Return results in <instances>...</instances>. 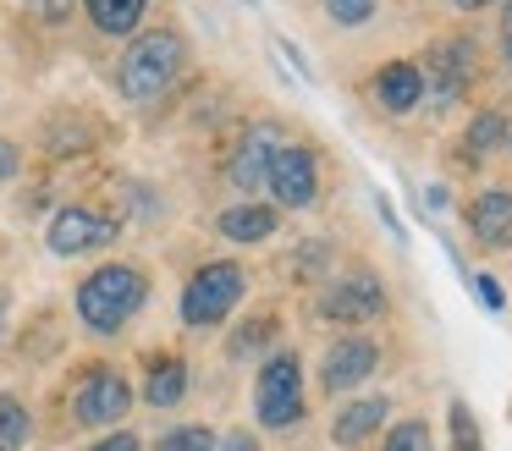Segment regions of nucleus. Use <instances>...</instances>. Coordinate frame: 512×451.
Returning <instances> with one entry per match:
<instances>
[{
    "label": "nucleus",
    "instance_id": "nucleus-1",
    "mask_svg": "<svg viewBox=\"0 0 512 451\" xmlns=\"http://www.w3.org/2000/svg\"><path fill=\"white\" fill-rule=\"evenodd\" d=\"M182 61H188V39H182L177 28H149L127 44L122 66H116V88H122V99H133V105H149V99H160L177 83Z\"/></svg>",
    "mask_w": 512,
    "mask_h": 451
},
{
    "label": "nucleus",
    "instance_id": "nucleus-2",
    "mask_svg": "<svg viewBox=\"0 0 512 451\" xmlns=\"http://www.w3.org/2000/svg\"><path fill=\"white\" fill-rule=\"evenodd\" d=\"M144 303H149V275L138 264H100L78 286V319L94 336H116Z\"/></svg>",
    "mask_w": 512,
    "mask_h": 451
},
{
    "label": "nucleus",
    "instance_id": "nucleus-3",
    "mask_svg": "<svg viewBox=\"0 0 512 451\" xmlns=\"http://www.w3.org/2000/svg\"><path fill=\"white\" fill-rule=\"evenodd\" d=\"M243 292H248V270H243V264H232V259L199 264V270L188 275V286H182V325H193V330L221 325V319L243 303Z\"/></svg>",
    "mask_w": 512,
    "mask_h": 451
},
{
    "label": "nucleus",
    "instance_id": "nucleus-4",
    "mask_svg": "<svg viewBox=\"0 0 512 451\" xmlns=\"http://www.w3.org/2000/svg\"><path fill=\"white\" fill-rule=\"evenodd\" d=\"M254 413L265 429H292L303 418V369L298 352H270L254 380Z\"/></svg>",
    "mask_w": 512,
    "mask_h": 451
},
{
    "label": "nucleus",
    "instance_id": "nucleus-5",
    "mask_svg": "<svg viewBox=\"0 0 512 451\" xmlns=\"http://www.w3.org/2000/svg\"><path fill=\"white\" fill-rule=\"evenodd\" d=\"M265 187H270V198H276V209H309L314 193H320V160H314L309 143H281V149L270 154Z\"/></svg>",
    "mask_w": 512,
    "mask_h": 451
},
{
    "label": "nucleus",
    "instance_id": "nucleus-6",
    "mask_svg": "<svg viewBox=\"0 0 512 451\" xmlns=\"http://www.w3.org/2000/svg\"><path fill=\"white\" fill-rule=\"evenodd\" d=\"M127 407H133V385H127L116 369H94V374H83V385L72 391V418H78V424H89V429L122 424Z\"/></svg>",
    "mask_w": 512,
    "mask_h": 451
},
{
    "label": "nucleus",
    "instance_id": "nucleus-7",
    "mask_svg": "<svg viewBox=\"0 0 512 451\" xmlns=\"http://www.w3.org/2000/svg\"><path fill=\"white\" fill-rule=\"evenodd\" d=\"M380 314H386V286L364 270L342 275L320 297V319H336V325H364V319H380Z\"/></svg>",
    "mask_w": 512,
    "mask_h": 451
},
{
    "label": "nucleus",
    "instance_id": "nucleus-8",
    "mask_svg": "<svg viewBox=\"0 0 512 451\" xmlns=\"http://www.w3.org/2000/svg\"><path fill=\"white\" fill-rule=\"evenodd\" d=\"M116 237V220L94 215V209L72 204V209H56L45 226V242L50 253H61V259H72V253H89V248H105V242Z\"/></svg>",
    "mask_w": 512,
    "mask_h": 451
},
{
    "label": "nucleus",
    "instance_id": "nucleus-9",
    "mask_svg": "<svg viewBox=\"0 0 512 451\" xmlns=\"http://www.w3.org/2000/svg\"><path fill=\"white\" fill-rule=\"evenodd\" d=\"M419 72H424V94H435V105H452L474 77V39H441Z\"/></svg>",
    "mask_w": 512,
    "mask_h": 451
},
{
    "label": "nucleus",
    "instance_id": "nucleus-10",
    "mask_svg": "<svg viewBox=\"0 0 512 451\" xmlns=\"http://www.w3.org/2000/svg\"><path fill=\"white\" fill-rule=\"evenodd\" d=\"M380 363V347L369 336H342L331 352H325V369H320V385L331 396H347L353 385H364Z\"/></svg>",
    "mask_w": 512,
    "mask_h": 451
},
{
    "label": "nucleus",
    "instance_id": "nucleus-11",
    "mask_svg": "<svg viewBox=\"0 0 512 451\" xmlns=\"http://www.w3.org/2000/svg\"><path fill=\"white\" fill-rule=\"evenodd\" d=\"M281 149L276 127H248L243 143L232 149V165H226V182L237 187V193H259L265 187V171H270V154Z\"/></svg>",
    "mask_w": 512,
    "mask_h": 451
},
{
    "label": "nucleus",
    "instance_id": "nucleus-12",
    "mask_svg": "<svg viewBox=\"0 0 512 451\" xmlns=\"http://www.w3.org/2000/svg\"><path fill=\"white\" fill-rule=\"evenodd\" d=\"M369 94H375L380 110H391V116H402V110H413L424 99V72L413 61H386L375 77H369Z\"/></svg>",
    "mask_w": 512,
    "mask_h": 451
},
{
    "label": "nucleus",
    "instance_id": "nucleus-13",
    "mask_svg": "<svg viewBox=\"0 0 512 451\" xmlns=\"http://www.w3.org/2000/svg\"><path fill=\"white\" fill-rule=\"evenodd\" d=\"M468 231H474L479 248H512V193L490 187L468 204Z\"/></svg>",
    "mask_w": 512,
    "mask_h": 451
},
{
    "label": "nucleus",
    "instance_id": "nucleus-14",
    "mask_svg": "<svg viewBox=\"0 0 512 451\" xmlns=\"http://www.w3.org/2000/svg\"><path fill=\"white\" fill-rule=\"evenodd\" d=\"M386 418H391V396H358V402H347L342 413H336L331 440L336 446H358V440H369Z\"/></svg>",
    "mask_w": 512,
    "mask_h": 451
},
{
    "label": "nucleus",
    "instance_id": "nucleus-15",
    "mask_svg": "<svg viewBox=\"0 0 512 451\" xmlns=\"http://www.w3.org/2000/svg\"><path fill=\"white\" fill-rule=\"evenodd\" d=\"M221 237L226 242H265V237H276V226H281V209L276 204H232V209H221Z\"/></svg>",
    "mask_w": 512,
    "mask_h": 451
},
{
    "label": "nucleus",
    "instance_id": "nucleus-16",
    "mask_svg": "<svg viewBox=\"0 0 512 451\" xmlns=\"http://www.w3.org/2000/svg\"><path fill=\"white\" fill-rule=\"evenodd\" d=\"M83 11H89L94 33H105V39H127V33H138L149 0H83Z\"/></svg>",
    "mask_w": 512,
    "mask_h": 451
},
{
    "label": "nucleus",
    "instance_id": "nucleus-17",
    "mask_svg": "<svg viewBox=\"0 0 512 451\" xmlns=\"http://www.w3.org/2000/svg\"><path fill=\"white\" fill-rule=\"evenodd\" d=\"M188 396V363L182 358H160L144 380V402L149 407H177Z\"/></svg>",
    "mask_w": 512,
    "mask_h": 451
},
{
    "label": "nucleus",
    "instance_id": "nucleus-18",
    "mask_svg": "<svg viewBox=\"0 0 512 451\" xmlns=\"http://www.w3.org/2000/svg\"><path fill=\"white\" fill-rule=\"evenodd\" d=\"M28 435H34V418L17 396H0V451H23Z\"/></svg>",
    "mask_w": 512,
    "mask_h": 451
},
{
    "label": "nucleus",
    "instance_id": "nucleus-19",
    "mask_svg": "<svg viewBox=\"0 0 512 451\" xmlns=\"http://www.w3.org/2000/svg\"><path fill=\"white\" fill-rule=\"evenodd\" d=\"M507 116H501V110H479L474 121H468V154H490V149H501V143H507Z\"/></svg>",
    "mask_w": 512,
    "mask_h": 451
},
{
    "label": "nucleus",
    "instance_id": "nucleus-20",
    "mask_svg": "<svg viewBox=\"0 0 512 451\" xmlns=\"http://www.w3.org/2000/svg\"><path fill=\"white\" fill-rule=\"evenodd\" d=\"M380 451H435L430 446V424H424V418H402V424H391V435H386Z\"/></svg>",
    "mask_w": 512,
    "mask_h": 451
},
{
    "label": "nucleus",
    "instance_id": "nucleus-21",
    "mask_svg": "<svg viewBox=\"0 0 512 451\" xmlns=\"http://www.w3.org/2000/svg\"><path fill=\"white\" fill-rule=\"evenodd\" d=\"M155 451H215V435L204 424H182V429H171V435H160Z\"/></svg>",
    "mask_w": 512,
    "mask_h": 451
},
{
    "label": "nucleus",
    "instance_id": "nucleus-22",
    "mask_svg": "<svg viewBox=\"0 0 512 451\" xmlns=\"http://www.w3.org/2000/svg\"><path fill=\"white\" fill-rule=\"evenodd\" d=\"M446 418H452V451H485L479 446V424H474V413H468V402H452Z\"/></svg>",
    "mask_w": 512,
    "mask_h": 451
},
{
    "label": "nucleus",
    "instance_id": "nucleus-23",
    "mask_svg": "<svg viewBox=\"0 0 512 451\" xmlns=\"http://www.w3.org/2000/svg\"><path fill=\"white\" fill-rule=\"evenodd\" d=\"M325 17H331L336 28H364V22L375 17V0H325Z\"/></svg>",
    "mask_w": 512,
    "mask_h": 451
},
{
    "label": "nucleus",
    "instance_id": "nucleus-24",
    "mask_svg": "<svg viewBox=\"0 0 512 451\" xmlns=\"http://www.w3.org/2000/svg\"><path fill=\"white\" fill-rule=\"evenodd\" d=\"M270 330H276V325H270V319H254V325H243V330H237L232 341H226V352H232V358H254V352H259V347H265V341H270Z\"/></svg>",
    "mask_w": 512,
    "mask_h": 451
},
{
    "label": "nucleus",
    "instance_id": "nucleus-25",
    "mask_svg": "<svg viewBox=\"0 0 512 451\" xmlns=\"http://www.w3.org/2000/svg\"><path fill=\"white\" fill-rule=\"evenodd\" d=\"M89 451H144V446H138V435H133V429H116V435L94 440Z\"/></svg>",
    "mask_w": 512,
    "mask_h": 451
},
{
    "label": "nucleus",
    "instance_id": "nucleus-26",
    "mask_svg": "<svg viewBox=\"0 0 512 451\" xmlns=\"http://www.w3.org/2000/svg\"><path fill=\"white\" fill-rule=\"evenodd\" d=\"M17 165H23V154H17V143L12 138H0V187L17 176Z\"/></svg>",
    "mask_w": 512,
    "mask_h": 451
},
{
    "label": "nucleus",
    "instance_id": "nucleus-27",
    "mask_svg": "<svg viewBox=\"0 0 512 451\" xmlns=\"http://www.w3.org/2000/svg\"><path fill=\"white\" fill-rule=\"evenodd\" d=\"M28 6H34L39 17H45V22H61V17H67V11H72V6H78V0H28Z\"/></svg>",
    "mask_w": 512,
    "mask_h": 451
},
{
    "label": "nucleus",
    "instance_id": "nucleus-28",
    "mask_svg": "<svg viewBox=\"0 0 512 451\" xmlns=\"http://www.w3.org/2000/svg\"><path fill=\"white\" fill-rule=\"evenodd\" d=\"M474 292H479V303H485V308H507V297H501V286L490 281V275H479V281H474Z\"/></svg>",
    "mask_w": 512,
    "mask_h": 451
},
{
    "label": "nucleus",
    "instance_id": "nucleus-29",
    "mask_svg": "<svg viewBox=\"0 0 512 451\" xmlns=\"http://www.w3.org/2000/svg\"><path fill=\"white\" fill-rule=\"evenodd\" d=\"M221 451H259V446H254V435H248V429H232V435L221 440Z\"/></svg>",
    "mask_w": 512,
    "mask_h": 451
},
{
    "label": "nucleus",
    "instance_id": "nucleus-30",
    "mask_svg": "<svg viewBox=\"0 0 512 451\" xmlns=\"http://www.w3.org/2000/svg\"><path fill=\"white\" fill-rule=\"evenodd\" d=\"M501 55H507V61H512V6L501 11Z\"/></svg>",
    "mask_w": 512,
    "mask_h": 451
},
{
    "label": "nucleus",
    "instance_id": "nucleus-31",
    "mask_svg": "<svg viewBox=\"0 0 512 451\" xmlns=\"http://www.w3.org/2000/svg\"><path fill=\"white\" fill-rule=\"evenodd\" d=\"M452 6H457V11H485L490 0H452Z\"/></svg>",
    "mask_w": 512,
    "mask_h": 451
},
{
    "label": "nucleus",
    "instance_id": "nucleus-32",
    "mask_svg": "<svg viewBox=\"0 0 512 451\" xmlns=\"http://www.w3.org/2000/svg\"><path fill=\"white\" fill-rule=\"evenodd\" d=\"M6 303H12V297H6V292H0V330H6Z\"/></svg>",
    "mask_w": 512,
    "mask_h": 451
},
{
    "label": "nucleus",
    "instance_id": "nucleus-33",
    "mask_svg": "<svg viewBox=\"0 0 512 451\" xmlns=\"http://www.w3.org/2000/svg\"><path fill=\"white\" fill-rule=\"evenodd\" d=\"M507 149H512V132H507Z\"/></svg>",
    "mask_w": 512,
    "mask_h": 451
}]
</instances>
